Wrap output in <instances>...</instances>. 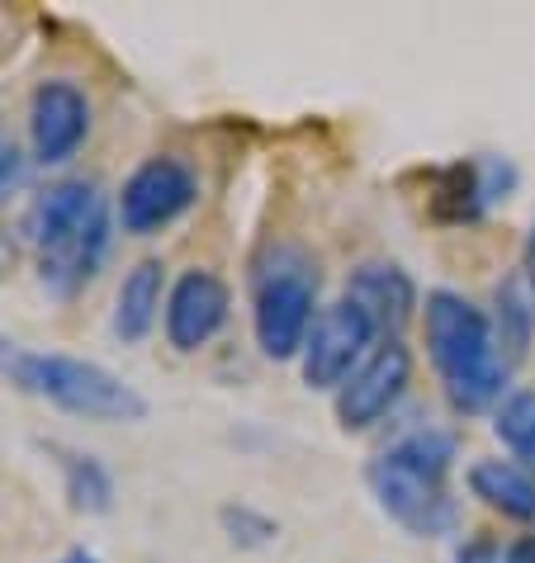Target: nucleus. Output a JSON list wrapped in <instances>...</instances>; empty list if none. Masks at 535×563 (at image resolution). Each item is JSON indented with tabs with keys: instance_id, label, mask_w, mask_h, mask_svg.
Listing matches in <instances>:
<instances>
[{
	"instance_id": "nucleus-1",
	"label": "nucleus",
	"mask_w": 535,
	"mask_h": 563,
	"mask_svg": "<svg viewBox=\"0 0 535 563\" xmlns=\"http://www.w3.org/2000/svg\"><path fill=\"white\" fill-rule=\"evenodd\" d=\"M24 238L34 246L39 285L72 299L96 279L109 246V205L96 180H53L29 199Z\"/></svg>"
},
{
	"instance_id": "nucleus-2",
	"label": "nucleus",
	"mask_w": 535,
	"mask_h": 563,
	"mask_svg": "<svg viewBox=\"0 0 535 563\" xmlns=\"http://www.w3.org/2000/svg\"><path fill=\"white\" fill-rule=\"evenodd\" d=\"M422 327H427V351L440 384H446L450 408H493L507 388V360L493 346V322L483 318V308H474L455 289H432L422 303Z\"/></svg>"
},
{
	"instance_id": "nucleus-3",
	"label": "nucleus",
	"mask_w": 535,
	"mask_h": 563,
	"mask_svg": "<svg viewBox=\"0 0 535 563\" xmlns=\"http://www.w3.org/2000/svg\"><path fill=\"white\" fill-rule=\"evenodd\" d=\"M0 379L14 384L29 398H43L53 408L90 421H143L148 402L133 384H123L114 369L96 365L81 355L62 351H34L20 341L0 336Z\"/></svg>"
},
{
	"instance_id": "nucleus-4",
	"label": "nucleus",
	"mask_w": 535,
	"mask_h": 563,
	"mask_svg": "<svg viewBox=\"0 0 535 563\" xmlns=\"http://www.w3.org/2000/svg\"><path fill=\"white\" fill-rule=\"evenodd\" d=\"M318 265L298 246H271L251 275V327L265 360L304 355V341L318 322Z\"/></svg>"
},
{
	"instance_id": "nucleus-5",
	"label": "nucleus",
	"mask_w": 535,
	"mask_h": 563,
	"mask_svg": "<svg viewBox=\"0 0 535 563\" xmlns=\"http://www.w3.org/2000/svg\"><path fill=\"white\" fill-rule=\"evenodd\" d=\"M199 199V180L181 156H148L119 190V223L133 238L171 228Z\"/></svg>"
},
{
	"instance_id": "nucleus-6",
	"label": "nucleus",
	"mask_w": 535,
	"mask_h": 563,
	"mask_svg": "<svg viewBox=\"0 0 535 563\" xmlns=\"http://www.w3.org/2000/svg\"><path fill=\"white\" fill-rule=\"evenodd\" d=\"M365 483H370L374 503L403 530H413V536H446L455 526V507H450L446 488H440V478L403 464L398 455H389V450L365 464Z\"/></svg>"
},
{
	"instance_id": "nucleus-7",
	"label": "nucleus",
	"mask_w": 535,
	"mask_h": 563,
	"mask_svg": "<svg viewBox=\"0 0 535 563\" xmlns=\"http://www.w3.org/2000/svg\"><path fill=\"white\" fill-rule=\"evenodd\" d=\"M374 336H380L374 322L351 299H337L332 308H323L308 341H304V355H298L304 384L308 388H341L370 360L365 351H370Z\"/></svg>"
},
{
	"instance_id": "nucleus-8",
	"label": "nucleus",
	"mask_w": 535,
	"mask_h": 563,
	"mask_svg": "<svg viewBox=\"0 0 535 563\" xmlns=\"http://www.w3.org/2000/svg\"><path fill=\"white\" fill-rule=\"evenodd\" d=\"M407 384H413V351H407L403 341H384V346H374L365 365H360L351 379L337 388L341 427L346 431L374 427L380 417L393 412V402L407 394Z\"/></svg>"
},
{
	"instance_id": "nucleus-9",
	"label": "nucleus",
	"mask_w": 535,
	"mask_h": 563,
	"mask_svg": "<svg viewBox=\"0 0 535 563\" xmlns=\"http://www.w3.org/2000/svg\"><path fill=\"white\" fill-rule=\"evenodd\" d=\"M90 133V100L72 81H39L29 96V143L39 166L72 162Z\"/></svg>"
},
{
	"instance_id": "nucleus-10",
	"label": "nucleus",
	"mask_w": 535,
	"mask_h": 563,
	"mask_svg": "<svg viewBox=\"0 0 535 563\" xmlns=\"http://www.w3.org/2000/svg\"><path fill=\"white\" fill-rule=\"evenodd\" d=\"M232 294L214 271H185L176 285H171L166 299V341L176 351H199L218 336V327L228 322Z\"/></svg>"
},
{
	"instance_id": "nucleus-11",
	"label": "nucleus",
	"mask_w": 535,
	"mask_h": 563,
	"mask_svg": "<svg viewBox=\"0 0 535 563\" xmlns=\"http://www.w3.org/2000/svg\"><path fill=\"white\" fill-rule=\"evenodd\" d=\"M346 299H351L374 322V332H384V341H398L407 318L417 312L413 279H407V271H403V265H393V261L356 265L351 279H346Z\"/></svg>"
},
{
	"instance_id": "nucleus-12",
	"label": "nucleus",
	"mask_w": 535,
	"mask_h": 563,
	"mask_svg": "<svg viewBox=\"0 0 535 563\" xmlns=\"http://www.w3.org/2000/svg\"><path fill=\"white\" fill-rule=\"evenodd\" d=\"M162 285H166V265L162 261H138L119 285V299H114V332L119 341H143L156 322V308H162Z\"/></svg>"
},
{
	"instance_id": "nucleus-13",
	"label": "nucleus",
	"mask_w": 535,
	"mask_h": 563,
	"mask_svg": "<svg viewBox=\"0 0 535 563\" xmlns=\"http://www.w3.org/2000/svg\"><path fill=\"white\" fill-rule=\"evenodd\" d=\"M469 488L479 503L512 516V521H535V478L516 460H479L469 468Z\"/></svg>"
},
{
	"instance_id": "nucleus-14",
	"label": "nucleus",
	"mask_w": 535,
	"mask_h": 563,
	"mask_svg": "<svg viewBox=\"0 0 535 563\" xmlns=\"http://www.w3.org/2000/svg\"><path fill=\"white\" fill-rule=\"evenodd\" d=\"M62 478H67V497L76 511H109L114 503V478L96 455H76V450H57Z\"/></svg>"
},
{
	"instance_id": "nucleus-15",
	"label": "nucleus",
	"mask_w": 535,
	"mask_h": 563,
	"mask_svg": "<svg viewBox=\"0 0 535 563\" xmlns=\"http://www.w3.org/2000/svg\"><path fill=\"white\" fill-rule=\"evenodd\" d=\"M498 441L512 450L516 464H535V394H512L507 402L498 408V421H493Z\"/></svg>"
},
{
	"instance_id": "nucleus-16",
	"label": "nucleus",
	"mask_w": 535,
	"mask_h": 563,
	"mask_svg": "<svg viewBox=\"0 0 535 563\" xmlns=\"http://www.w3.org/2000/svg\"><path fill=\"white\" fill-rule=\"evenodd\" d=\"M389 455H398L403 464H413V468H422V474H432V478H446L450 460L460 455V441H455L450 431H413V435H403Z\"/></svg>"
},
{
	"instance_id": "nucleus-17",
	"label": "nucleus",
	"mask_w": 535,
	"mask_h": 563,
	"mask_svg": "<svg viewBox=\"0 0 535 563\" xmlns=\"http://www.w3.org/2000/svg\"><path fill=\"white\" fill-rule=\"evenodd\" d=\"M498 327H502V341L512 346V355H522L526 351V336H531V322H535V308H526L522 299V289L516 285H502L498 289Z\"/></svg>"
},
{
	"instance_id": "nucleus-18",
	"label": "nucleus",
	"mask_w": 535,
	"mask_h": 563,
	"mask_svg": "<svg viewBox=\"0 0 535 563\" xmlns=\"http://www.w3.org/2000/svg\"><path fill=\"white\" fill-rule=\"evenodd\" d=\"M29 176V162H24V152L10 143V137H0V199H10L14 190L24 185Z\"/></svg>"
},
{
	"instance_id": "nucleus-19",
	"label": "nucleus",
	"mask_w": 535,
	"mask_h": 563,
	"mask_svg": "<svg viewBox=\"0 0 535 563\" xmlns=\"http://www.w3.org/2000/svg\"><path fill=\"white\" fill-rule=\"evenodd\" d=\"M223 521H228V530H238V526H242V536H238L242 544H261V540H271V536H275V526L265 521V516H251L247 507H238V511L228 507V511H223ZM238 540H232V544H238Z\"/></svg>"
},
{
	"instance_id": "nucleus-20",
	"label": "nucleus",
	"mask_w": 535,
	"mask_h": 563,
	"mask_svg": "<svg viewBox=\"0 0 535 563\" xmlns=\"http://www.w3.org/2000/svg\"><path fill=\"white\" fill-rule=\"evenodd\" d=\"M502 563H535V536H522L512 544L507 554H502Z\"/></svg>"
},
{
	"instance_id": "nucleus-21",
	"label": "nucleus",
	"mask_w": 535,
	"mask_h": 563,
	"mask_svg": "<svg viewBox=\"0 0 535 563\" xmlns=\"http://www.w3.org/2000/svg\"><path fill=\"white\" fill-rule=\"evenodd\" d=\"M522 265H526V279H531V289H535V228H531V238H526V252H522Z\"/></svg>"
},
{
	"instance_id": "nucleus-22",
	"label": "nucleus",
	"mask_w": 535,
	"mask_h": 563,
	"mask_svg": "<svg viewBox=\"0 0 535 563\" xmlns=\"http://www.w3.org/2000/svg\"><path fill=\"white\" fill-rule=\"evenodd\" d=\"M57 563H100L96 554H86V550H72L67 559H57Z\"/></svg>"
}]
</instances>
